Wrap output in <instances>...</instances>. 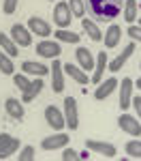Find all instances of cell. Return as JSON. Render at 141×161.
Segmentation results:
<instances>
[{
  "instance_id": "32",
  "label": "cell",
  "mask_w": 141,
  "mask_h": 161,
  "mask_svg": "<svg viewBox=\"0 0 141 161\" xmlns=\"http://www.w3.org/2000/svg\"><path fill=\"white\" fill-rule=\"evenodd\" d=\"M17 4H19V0H4L2 2V11L7 13V15H13V13L17 11Z\"/></svg>"
},
{
  "instance_id": "20",
  "label": "cell",
  "mask_w": 141,
  "mask_h": 161,
  "mask_svg": "<svg viewBox=\"0 0 141 161\" xmlns=\"http://www.w3.org/2000/svg\"><path fill=\"white\" fill-rule=\"evenodd\" d=\"M22 71H24V73H30V75L43 77V75L49 73V67H45V64H41V62H34V60H24L22 62Z\"/></svg>"
},
{
  "instance_id": "13",
  "label": "cell",
  "mask_w": 141,
  "mask_h": 161,
  "mask_svg": "<svg viewBox=\"0 0 141 161\" xmlns=\"http://www.w3.org/2000/svg\"><path fill=\"white\" fill-rule=\"evenodd\" d=\"M118 80L115 77H109V80H105V82H101V84H96V90H94V99L96 101H105L111 92H113L115 88H118Z\"/></svg>"
},
{
  "instance_id": "33",
  "label": "cell",
  "mask_w": 141,
  "mask_h": 161,
  "mask_svg": "<svg viewBox=\"0 0 141 161\" xmlns=\"http://www.w3.org/2000/svg\"><path fill=\"white\" fill-rule=\"evenodd\" d=\"M34 159V148L32 146H24L19 153V161H32Z\"/></svg>"
},
{
  "instance_id": "8",
  "label": "cell",
  "mask_w": 141,
  "mask_h": 161,
  "mask_svg": "<svg viewBox=\"0 0 141 161\" xmlns=\"http://www.w3.org/2000/svg\"><path fill=\"white\" fill-rule=\"evenodd\" d=\"M19 148V140L9 136V133H0V159H9L15 155V150Z\"/></svg>"
},
{
  "instance_id": "29",
  "label": "cell",
  "mask_w": 141,
  "mask_h": 161,
  "mask_svg": "<svg viewBox=\"0 0 141 161\" xmlns=\"http://www.w3.org/2000/svg\"><path fill=\"white\" fill-rule=\"evenodd\" d=\"M68 7H71L73 17L83 19V15H86V0H68Z\"/></svg>"
},
{
  "instance_id": "14",
  "label": "cell",
  "mask_w": 141,
  "mask_h": 161,
  "mask_svg": "<svg viewBox=\"0 0 141 161\" xmlns=\"http://www.w3.org/2000/svg\"><path fill=\"white\" fill-rule=\"evenodd\" d=\"M41 146H43V150H56V148H64V146H68V136H66V133H56V136L43 137Z\"/></svg>"
},
{
  "instance_id": "37",
  "label": "cell",
  "mask_w": 141,
  "mask_h": 161,
  "mask_svg": "<svg viewBox=\"0 0 141 161\" xmlns=\"http://www.w3.org/2000/svg\"><path fill=\"white\" fill-rule=\"evenodd\" d=\"M137 88H139V90H141V77H139V80H137Z\"/></svg>"
},
{
  "instance_id": "28",
  "label": "cell",
  "mask_w": 141,
  "mask_h": 161,
  "mask_svg": "<svg viewBox=\"0 0 141 161\" xmlns=\"http://www.w3.org/2000/svg\"><path fill=\"white\" fill-rule=\"evenodd\" d=\"M126 155H128V159H141V140L126 142Z\"/></svg>"
},
{
  "instance_id": "26",
  "label": "cell",
  "mask_w": 141,
  "mask_h": 161,
  "mask_svg": "<svg viewBox=\"0 0 141 161\" xmlns=\"http://www.w3.org/2000/svg\"><path fill=\"white\" fill-rule=\"evenodd\" d=\"M124 19H126L128 24H135V19H137V0H124Z\"/></svg>"
},
{
  "instance_id": "21",
  "label": "cell",
  "mask_w": 141,
  "mask_h": 161,
  "mask_svg": "<svg viewBox=\"0 0 141 161\" xmlns=\"http://www.w3.org/2000/svg\"><path fill=\"white\" fill-rule=\"evenodd\" d=\"M105 67H107V52H98V56H96V64H94V73H92V82H94V84H101V82H103Z\"/></svg>"
},
{
  "instance_id": "36",
  "label": "cell",
  "mask_w": 141,
  "mask_h": 161,
  "mask_svg": "<svg viewBox=\"0 0 141 161\" xmlns=\"http://www.w3.org/2000/svg\"><path fill=\"white\" fill-rule=\"evenodd\" d=\"M79 159H90V153H88V148L83 150V153H79Z\"/></svg>"
},
{
  "instance_id": "1",
  "label": "cell",
  "mask_w": 141,
  "mask_h": 161,
  "mask_svg": "<svg viewBox=\"0 0 141 161\" xmlns=\"http://www.w3.org/2000/svg\"><path fill=\"white\" fill-rule=\"evenodd\" d=\"M88 9L98 22H111L124 11V0H88Z\"/></svg>"
},
{
  "instance_id": "10",
  "label": "cell",
  "mask_w": 141,
  "mask_h": 161,
  "mask_svg": "<svg viewBox=\"0 0 141 161\" xmlns=\"http://www.w3.org/2000/svg\"><path fill=\"white\" fill-rule=\"evenodd\" d=\"M51 73V88L53 92H62L64 90V69H62V62L58 58H53V67L49 69Z\"/></svg>"
},
{
  "instance_id": "31",
  "label": "cell",
  "mask_w": 141,
  "mask_h": 161,
  "mask_svg": "<svg viewBox=\"0 0 141 161\" xmlns=\"http://www.w3.org/2000/svg\"><path fill=\"white\" fill-rule=\"evenodd\" d=\"M126 35H128L130 39H133L135 43H137V41L141 43V26H135V24H130V26H128V30H126Z\"/></svg>"
},
{
  "instance_id": "19",
  "label": "cell",
  "mask_w": 141,
  "mask_h": 161,
  "mask_svg": "<svg viewBox=\"0 0 141 161\" xmlns=\"http://www.w3.org/2000/svg\"><path fill=\"white\" fill-rule=\"evenodd\" d=\"M120 37H122V28L118 24H111L107 28V32H105V47H109V50H113L115 45L120 43Z\"/></svg>"
},
{
  "instance_id": "39",
  "label": "cell",
  "mask_w": 141,
  "mask_h": 161,
  "mask_svg": "<svg viewBox=\"0 0 141 161\" xmlns=\"http://www.w3.org/2000/svg\"><path fill=\"white\" fill-rule=\"evenodd\" d=\"M51 2H53V0H51Z\"/></svg>"
},
{
  "instance_id": "7",
  "label": "cell",
  "mask_w": 141,
  "mask_h": 161,
  "mask_svg": "<svg viewBox=\"0 0 141 161\" xmlns=\"http://www.w3.org/2000/svg\"><path fill=\"white\" fill-rule=\"evenodd\" d=\"M45 120L49 125L53 131H62L64 127H66V120H64V114L56 105H47L45 108Z\"/></svg>"
},
{
  "instance_id": "17",
  "label": "cell",
  "mask_w": 141,
  "mask_h": 161,
  "mask_svg": "<svg viewBox=\"0 0 141 161\" xmlns=\"http://www.w3.org/2000/svg\"><path fill=\"white\" fill-rule=\"evenodd\" d=\"M24 101L15 99V97H9V99L4 101V110H7V114L11 116V118H15V120H22L24 118V105H22Z\"/></svg>"
},
{
  "instance_id": "9",
  "label": "cell",
  "mask_w": 141,
  "mask_h": 161,
  "mask_svg": "<svg viewBox=\"0 0 141 161\" xmlns=\"http://www.w3.org/2000/svg\"><path fill=\"white\" fill-rule=\"evenodd\" d=\"M133 52H135V41H130L126 47H124V52H122V54H118V56H115V58H113L111 62H107L109 71H111V73H118V71H120V69H122V67L126 64L128 58L133 56Z\"/></svg>"
},
{
  "instance_id": "15",
  "label": "cell",
  "mask_w": 141,
  "mask_h": 161,
  "mask_svg": "<svg viewBox=\"0 0 141 161\" xmlns=\"http://www.w3.org/2000/svg\"><path fill=\"white\" fill-rule=\"evenodd\" d=\"M28 30L32 32V35H38V37H49L51 35V26L45 22V19H41V17H30L28 19Z\"/></svg>"
},
{
  "instance_id": "27",
  "label": "cell",
  "mask_w": 141,
  "mask_h": 161,
  "mask_svg": "<svg viewBox=\"0 0 141 161\" xmlns=\"http://www.w3.org/2000/svg\"><path fill=\"white\" fill-rule=\"evenodd\" d=\"M0 71L4 75H13L15 71V64H13V58L9 54H4V52H0Z\"/></svg>"
},
{
  "instance_id": "18",
  "label": "cell",
  "mask_w": 141,
  "mask_h": 161,
  "mask_svg": "<svg viewBox=\"0 0 141 161\" xmlns=\"http://www.w3.org/2000/svg\"><path fill=\"white\" fill-rule=\"evenodd\" d=\"M75 56H77V62H79V67H81L83 71H90V69H94L96 60H94V56H92V52H90L88 47H77Z\"/></svg>"
},
{
  "instance_id": "2",
  "label": "cell",
  "mask_w": 141,
  "mask_h": 161,
  "mask_svg": "<svg viewBox=\"0 0 141 161\" xmlns=\"http://www.w3.org/2000/svg\"><path fill=\"white\" fill-rule=\"evenodd\" d=\"M71 19H73V13H71V7L68 2H58L53 7V24L58 28H68L71 26Z\"/></svg>"
},
{
  "instance_id": "12",
  "label": "cell",
  "mask_w": 141,
  "mask_h": 161,
  "mask_svg": "<svg viewBox=\"0 0 141 161\" xmlns=\"http://www.w3.org/2000/svg\"><path fill=\"white\" fill-rule=\"evenodd\" d=\"M120 86V108L122 110H128L130 108V101H133V80L130 77H124L122 80V84H118Z\"/></svg>"
},
{
  "instance_id": "30",
  "label": "cell",
  "mask_w": 141,
  "mask_h": 161,
  "mask_svg": "<svg viewBox=\"0 0 141 161\" xmlns=\"http://www.w3.org/2000/svg\"><path fill=\"white\" fill-rule=\"evenodd\" d=\"M13 82H15V86L19 88L22 92H26L28 86H30V82H28V77H26V75H13Z\"/></svg>"
},
{
  "instance_id": "5",
  "label": "cell",
  "mask_w": 141,
  "mask_h": 161,
  "mask_svg": "<svg viewBox=\"0 0 141 161\" xmlns=\"http://www.w3.org/2000/svg\"><path fill=\"white\" fill-rule=\"evenodd\" d=\"M86 148L88 150H94L98 155H105V159H113L118 155V150L111 142H103V140H88L86 142Z\"/></svg>"
},
{
  "instance_id": "23",
  "label": "cell",
  "mask_w": 141,
  "mask_h": 161,
  "mask_svg": "<svg viewBox=\"0 0 141 161\" xmlns=\"http://www.w3.org/2000/svg\"><path fill=\"white\" fill-rule=\"evenodd\" d=\"M0 47L4 50V54H9L11 58H15L19 54V47H17V43L11 39V35H2L0 32Z\"/></svg>"
},
{
  "instance_id": "22",
  "label": "cell",
  "mask_w": 141,
  "mask_h": 161,
  "mask_svg": "<svg viewBox=\"0 0 141 161\" xmlns=\"http://www.w3.org/2000/svg\"><path fill=\"white\" fill-rule=\"evenodd\" d=\"M81 28L88 32V37L92 39V41H96V43L103 41V32H101V28L96 26V22H92V19H86V17H83V19H81Z\"/></svg>"
},
{
  "instance_id": "38",
  "label": "cell",
  "mask_w": 141,
  "mask_h": 161,
  "mask_svg": "<svg viewBox=\"0 0 141 161\" xmlns=\"http://www.w3.org/2000/svg\"><path fill=\"white\" fill-rule=\"evenodd\" d=\"M139 26H141V17H139Z\"/></svg>"
},
{
  "instance_id": "35",
  "label": "cell",
  "mask_w": 141,
  "mask_h": 161,
  "mask_svg": "<svg viewBox=\"0 0 141 161\" xmlns=\"http://www.w3.org/2000/svg\"><path fill=\"white\" fill-rule=\"evenodd\" d=\"M130 105L135 108V114H137V118L141 120V97H133V101H130Z\"/></svg>"
},
{
  "instance_id": "24",
  "label": "cell",
  "mask_w": 141,
  "mask_h": 161,
  "mask_svg": "<svg viewBox=\"0 0 141 161\" xmlns=\"http://www.w3.org/2000/svg\"><path fill=\"white\" fill-rule=\"evenodd\" d=\"M43 86H45V84H43V80H41V77H38V80H34V82H30V86H28V90L24 92L22 101H24V103H30L32 99H37V95L43 90Z\"/></svg>"
},
{
  "instance_id": "4",
  "label": "cell",
  "mask_w": 141,
  "mask_h": 161,
  "mask_svg": "<svg viewBox=\"0 0 141 161\" xmlns=\"http://www.w3.org/2000/svg\"><path fill=\"white\" fill-rule=\"evenodd\" d=\"M118 127L128 133V136L133 137H141V120H137L135 116H130V114H122L120 118H118Z\"/></svg>"
},
{
  "instance_id": "3",
  "label": "cell",
  "mask_w": 141,
  "mask_h": 161,
  "mask_svg": "<svg viewBox=\"0 0 141 161\" xmlns=\"http://www.w3.org/2000/svg\"><path fill=\"white\" fill-rule=\"evenodd\" d=\"M64 120H66V127L71 131H75L79 127V112H77V101L73 97H66L64 99Z\"/></svg>"
},
{
  "instance_id": "6",
  "label": "cell",
  "mask_w": 141,
  "mask_h": 161,
  "mask_svg": "<svg viewBox=\"0 0 141 161\" xmlns=\"http://www.w3.org/2000/svg\"><path fill=\"white\" fill-rule=\"evenodd\" d=\"M11 39L17 43V47H30L32 45V32L22 24L11 26Z\"/></svg>"
},
{
  "instance_id": "25",
  "label": "cell",
  "mask_w": 141,
  "mask_h": 161,
  "mask_svg": "<svg viewBox=\"0 0 141 161\" xmlns=\"http://www.w3.org/2000/svg\"><path fill=\"white\" fill-rule=\"evenodd\" d=\"M53 37L58 39V41H62V43H73V45L79 43V35L73 32V30H66V28H58L53 32Z\"/></svg>"
},
{
  "instance_id": "16",
  "label": "cell",
  "mask_w": 141,
  "mask_h": 161,
  "mask_svg": "<svg viewBox=\"0 0 141 161\" xmlns=\"http://www.w3.org/2000/svg\"><path fill=\"white\" fill-rule=\"evenodd\" d=\"M62 69H64V73L68 75L71 80H75L77 84H88V82H90L88 73H86V71H83L81 67H75V64L66 62V64H62Z\"/></svg>"
},
{
  "instance_id": "11",
  "label": "cell",
  "mask_w": 141,
  "mask_h": 161,
  "mask_svg": "<svg viewBox=\"0 0 141 161\" xmlns=\"http://www.w3.org/2000/svg\"><path fill=\"white\" fill-rule=\"evenodd\" d=\"M60 52H62V47L56 41H41V43H37V54L43 56V58H51L53 60V58L60 56Z\"/></svg>"
},
{
  "instance_id": "34",
  "label": "cell",
  "mask_w": 141,
  "mask_h": 161,
  "mask_svg": "<svg viewBox=\"0 0 141 161\" xmlns=\"http://www.w3.org/2000/svg\"><path fill=\"white\" fill-rule=\"evenodd\" d=\"M75 159H79V153H75L73 148H68V146H64L62 161H75Z\"/></svg>"
}]
</instances>
